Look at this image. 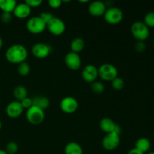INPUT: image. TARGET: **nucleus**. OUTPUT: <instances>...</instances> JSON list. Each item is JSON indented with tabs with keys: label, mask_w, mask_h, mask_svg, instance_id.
Instances as JSON below:
<instances>
[{
	"label": "nucleus",
	"mask_w": 154,
	"mask_h": 154,
	"mask_svg": "<svg viewBox=\"0 0 154 154\" xmlns=\"http://www.w3.org/2000/svg\"><path fill=\"white\" fill-rule=\"evenodd\" d=\"M127 154H144V153H143L142 152L139 151V150H137L136 148H135V147H134L133 149H132V150H129V151L127 153Z\"/></svg>",
	"instance_id": "nucleus-34"
},
{
	"label": "nucleus",
	"mask_w": 154,
	"mask_h": 154,
	"mask_svg": "<svg viewBox=\"0 0 154 154\" xmlns=\"http://www.w3.org/2000/svg\"><path fill=\"white\" fill-rule=\"evenodd\" d=\"M20 102L21 105L23 106V109H29V108H31L32 106H33V102H32V99L29 97H26V99H23Z\"/></svg>",
	"instance_id": "nucleus-29"
},
{
	"label": "nucleus",
	"mask_w": 154,
	"mask_h": 154,
	"mask_svg": "<svg viewBox=\"0 0 154 154\" xmlns=\"http://www.w3.org/2000/svg\"><path fill=\"white\" fill-rule=\"evenodd\" d=\"M2 22L4 23H9L12 20L11 13H7V12H2L0 16Z\"/></svg>",
	"instance_id": "nucleus-30"
},
{
	"label": "nucleus",
	"mask_w": 154,
	"mask_h": 154,
	"mask_svg": "<svg viewBox=\"0 0 154 154\" xmlns=\"http://www.w3.org/2000/svg\"><path fill=\"white\" fill-rule=\"evenodd\" d=\"M120 143V135L117 132H111V133L106 134L104 136L102 139V147L108 151H112L118 147Z\"/></svg>",
	"instance_id": "nucleus-7"
},
{
	"label": "nucleus",
	"mask_w": 154,
	"mask_h": 154,
	"mask_svg": "<svg viewBox=\"0 0 154 154\" xmlns=\"http://www.w3.org/2000/svg\"><path fill=\"white\" fill-rule=\"evenodd\" d=\"M65 63L69 69L78 70L81 66V59L79 54L70 51L65 57Z\"/></svg>",
	"instance_id": "nucleus-13"
},
{
	"label": "nucleus",
	"mask_w": 154,
	"mask_h": 154,
	"mask_svg": "<svg viewBox=\"0 0 154 154\" xmlns=\"http://www.w3.org/2000/svg\"><path fill=\"white\" fill-rule=\"evenodd\" d=\"M147 154H154V152H149V153H147Z\"/></svg>",
	"instance_id": "nucleus-38"
},
{
	"label": "nucleus",
	"mask_w": 154,
	"mask_h": 154,
	"mask_svg": "<svg viewBox=\"0 0 154 154\" xmlns=\"http://www.w3.org/2000/svg\"><path fill=\"white\" fill-rule=\"evenodd\" d=\"M33 105L41 108L43 111L48 109L50 105V100L45 96H35L32 98Z\"/></svg>",
	"instance_id": "nucleus-19"
},
{
	"label": "nucleus",
	"mask_w": 154,
	"mask_h": 154,
	"mask_svg": "<svg viewBox=\"0 0 154 154\" xmlns=\"http://www.w3.org/2000/svg\"><path fill=\"white\" fill-rule=\"evenodd\" d=\"M146 44L144 43V42H137L135 45V49L137 52H144L146 50Z\"/></svg>",
	"instance_id": "nucleus-32"
},
{
	"label": "nucleus",
	"mask_w": 154,
	"mask_h": 154,
	"mask_svg": "<svg viewBox=\"0 0 154 154\" xmlns=\"http://www.w3.org/2000/svg\"><path fill=\"white\" fill-rule=\"evenodd\" d=\"M144 23L148 28H154V11H150L144 16Z\"/></svg>",
	"instance_id": "nucleus-26"
},
{
	"label": "nucleus",
	"mask_w": 154,
	"mask_h": 154,
	"mask_svg": "<svg viewBox=\"0 0 154 154\" xmlns=\"http://www.w3.org/2000/svg\"><path fill=\"white\" fill-rule=\"evenodd\" d=\"M84 46H85V42H84V39L81 38H76L73 39L71 42V51L78 54L84 50Z\"/></svg>",
	"instance_id": "nucleus-21"
},
{
	"label": "nucleus",
	"mask_w": 154,
	"mask_h": 154,
	"mask_svg": "<svg viewBox=\"0 0 154 154\" xmlns=\"http://www.w3.org/2000/svg\"><path fill=\"white\" fill-rule=\"evenodd\" d=\"M5 151L8 154H15L18 151V144L14 141H10L7 144Z\"/></svg>",
	"instance_id": "nucleus-27"
},
{
	"label": "nucleus",
	"mask_w": 154,
	"mask_h": 154,
	"mask_svg": "<svg viewBox=\"0 0 154 154\" xmlns=\"http://www.w3.org/2000/svg\"><path fill=\"white\" fill-rule=\"evenodd\" d=\"M2 45H3V40L1 37H0V50L2 49Z\"/></svg>",
	"instance_id": "nucleus-35"
},
{
	"label": "nucleus",
	"mask_w": 154,
	"mask_h": 154,
	"mask_svg": "<svg viewBox=\"0 0 154 154\" xmlns=\"http://www.w3.org/2000/svg\"><path fill=\"white\" fill-rule=\"evenodd\" d=\"M32 54L38 59H45L50 55L51 48L50 45L45 43H36L32 47Z\"/></svg>",
	"instance_id": "nucleus-11"
},
{
	"label": "nucleus",
	"mask_w": 154,
	"mask_h": 154,
	"mask_svg": "<svg viewBox=\"0 0 154 154\" xmlns=\"http://www.w3.org/2000/svg\"><path fill=\"white\" fill-rule=\"evenodd\" d=\"M104 16V19L111 25L119 24L123 19V12L121 9L117 7H111L107 8Z\"/></svg>",
	"instance_id": "nucleus-6"
},
{
	"label": "nucleus",
	"mask_w": 154,
	"mask_h": 154,
	"mask_svg": "<svg viewBox=\"0 0 154 154\" xmlns=\"http://www.w3.org/2000/svg\"><path fill=\"white\" fill-rule=\"evenodd\" d=\"M60 107L62 111L66 114H73L78 110V102L75 98L72 96H66L61 100Z\"/></svg>",
	"instance_id": "nucleus-9"
},
{
	"label": "nucleus",
	"mask_w": 154,
	"mask_h": 154,
	"mask_svg": "<svg viewBox=\"0 0 154 154\" xmlns=\"http://www.w3.org/2000/svg\"><path fill=\"white\" fill-rule=\"evenodd\" d=\"M99 127H100L101 130L103 131L106 134L114 132L120 135V132H121L120 126L109 117L102 118L99 122Z\"/></svg>",
	"instance_id": "nucleus-10"
},
{
	"label": "nucleus",
	"mask_w": 154,
	"mask_h": 154,
	"mask_svg": "<svg viewBox=\"0 0 154 154\" xmlns=\"http://www.w3.org/2000/svg\"><path fill=\"white\" fill-rule=\"evenodd\" d=\"M32 8L27 5L25 2L17 4L14 10L13 14L17 18L19 19H25L27 18L31 14Z\"/></svg>",
	"instance_id": "nucleus-16"
},
{
	"label": "nucleus",
	"mask_w": 154,
	"mask_h": 154,
	"mask_svg": "<svg viewBox=\"0 0 154 154\" xmlns=\"http://www.w3.org/2000/svg\"><path fill=\"white\" fill-rule=\"evenodd\" d=\"M0 154H8V153H6L5 150H1V149H0Z\"/></svg>",
	"instance_id": "nucleus-36"
},
{
	"label": "nucleus",
	"mask_w": 154,
	"mask_h": 154,
	"mask_svg": "<svg viewBox=\"0 0 154 154\" xmlns=\"http://www.w3.org/2000/svg\"><path fill=\"white\" fill-rule=\"evenodd\" d=\"M153 139H154V132H153Z\"/></svg>",
	"instance_id": "nucleus-39"
},
{
	"label": "nucleus",
	"mask_w": 154,
	"mask_h": 154,
	"mask_svg": "<svg viewBox=\"0 0 154 154\" xmlns=\"http://www.w3.org/2000/svg\"><path fill=\"white\" fill-rule=\"evenodd\" d=\"M14 96L17 101L21 102L23 99L28 97V91L25 87L22 85H18L14 90Z\"/></svg>",
	"instance_id": "nucleus-22"
},
{
	"label": "nucleus",
	"mask_w": 154,
	"mask_h": 154,
	"mask_svg": "<svg viewBox=\"0 0 154 154\" xmlns=\"http://www.w3.org/2000/svg\"><path fill=\"white\" fill-rule=\"evenodd\" d=\"M63 4V2L61 0H50L48 1V5L51 8L54 9H57L60 7Z\"/></svg>",
	"instance_id": "nucleus-33"
},
{
	"label": "nucleus",
	"mask_w": 154,
	"mask_h": 154,
	"mask_svg": "<svg viewBox=\"0 0 154 154\" xmlns=\"http://www.w3.org/2000/svg\"><path fill=\"white\" fill-rule=\"evenodd\" d=\"M1 129H2V122L1 120H0V130H1Z\"/></svg>",
	"instance_id": "nucleus-37"
},
{
	"label": "nucleus",
	"mask_w": 154,
	"mask_h": 154,
	"mask_svg": "<svg viewBox=\"0 0 154 154\" xmlns=\"http://www.w3.org/2000/svg\"><path fill=\"white\" fill-rule=\"evenodd\" d=\"M39 17H40L41 19L45 22V23L46 24V26L47 24H48V23L53 19V18H54V15H53L52 14L49 13V12H46V11H44L42 12V13H41V14L39 15Z\"/></svg>",
	"instance_id": "nucleus-28"
},
{
	"label": "nucleus",
	"mask_w": 154,
	"mask_h": 154,
	"mask_svg": "<svg viewBox=\"0 0 154 154\" xmlns=\"http://www.w3.org/2000/svg\"><path fill=\"white\" fill-rule=\"evenodd\" d=\"M46 24L39 16L32 17L27 20L26 27L29 32L34 35H38L46 29Z\"/></svg>",
	"instance_id": "nucleus-5"
},
{
	"label": "nucleus",
	"mask_w": 154,
	"mask_h": 154,
	"mask_svg": "<svg viewBox=\"0 0 154 154\" xmlns=\"http://www.w3.org/2000/svg\"><path fill=\"white\" fill-rule=\"evenodd\" d=\"M28 51L25 46L16 44L9 47L5 52V59L12 64H20L24 63L28 57Z\"/></svg>",
	"instance_id": "nucleus-1"
},
{
	"label": "nucleus",
	"mask_w": 154,
	"mask_h": 154,
	"mask_svg": "<svg viewBox=\"0 0 154 154\" xmlns=\"http://www.w3.org/2000/svg\"><path fill=\"white\" fill-rule=\"evenodd\" d=\"M65 154H83V148L78 143L69 142L66 145L64 149Z\"/></svg>",
	"instance_id": "nucleus-18"
},
{
	"label": "nucleus",
	"mask_w": 154,
	"mask_h": 154,
	"mask_svg": "<svg viewBox=\"0 0 154 154\" xmlns=\"http://www.w3.org/2000/svg\"><path fill=\"white\" fill-rule=\"evenodd\" d=\"M91 89L93 93L101 94L105 91V85L100 81H94L91 84Z\"/></svg>",
	"instance_id": "nucleus-25"
},
{
	"label": "nucleus",
	"mask_w": 154,
	"mask_h": 154,
	"mask_svg": "<svg viewBox=\"0 0 154 154\" xmlns=\"http://www.w3.org/2000/svg\"><path fill=\"white\" fill-rule=\"evenodd\" d=\"M99 77L106 81H112L118 77V70L117 68L110 63H105L98 68Z\"/></svg>",
	"instance_id": "nucleus-3"
},
{
	"label": "nucleus",
	"mask_w": 154,
	"mask_h": 154,
	"mask_svg": "<svg viewBox=\"0 0 154 154\" xmlns=\"http://www.w3.org/2000/svg\"><path fill=\"white\" fill-rule=\"evenodd\" d=\"M24 2L28 6H29L31 8H38L42 4V0H26Z\"/></svg>",
	"instance_id": "nucleus-31"
},
{
	"label": "nucleus",
	"mask_w": 154,
	"mask_h": 154,
	"mask_svg": "<svg viewBox=\"0 0 154 154\" xmlns=\"http://www.w3.org/2000/svg\"><path fill=\"white\" fill-rule=\"evenodd\" d=\"M150 147H151V144H150V140L148 138L143 137V138H140L137 140L136 142H135V148H136L139 151L142 152L143 153H148Z\"/></svg>",
	"instance_id": "nucleus-17"
},
{
	"label": "nucleus",
	"mask_w": 154,
	"mask_h": 154,
	"mask_svg": "<svg viewBox=\"0 0 154 154\" xmlns=\"http://www.w3.org/2000/svg\"><path fill=\"white\" fill-rule=\"evenodd\" d=\"M23 111V108L21 105L20 102H18V101H13V102H10L5 108V112L7 116L12 119L20 117Z\"/></svg>",
	"instance_id": "nucleus-14"
},
{
	"label": "nucleus",
	"mask_w": 154,
	"mask_h": 154,
	"mask_svg": "<svg viewBox=\"0 0 154 154\" xmlns=\"http://www.w3.org/2000/svg\"><path fill=\"white\" fill-rule=\"evenodd\" d=\"M46 28L50 33L56 36L63 35L66 31V24L64 21L59 17H54L52 20L47 24Z\"/></svg>",
	"instance_id": "nucleus-8"
},
{
	"label": "nucleus",
	"mask_w": 154,
	"mask_h": 154,
	"mask_svg": "<svg viewBox=\"0 0 154 154\" xmlns=\"http://www.w3.org/2000/svg\"><path fill=\"white\" fill-rule=\"evenodd\" d=\"M26 118L27 121L32 125H39L45 120V111L36 106H32L26 110Z\"/></svg>",
	"instance_id": "nucleus-4"
},
{
	"label": "nucleus",
	"mask_w": 154,
	"mask_h": 154,
	"mask_svg": "<svg viewBox=\"0 0 154 154\" xmlns=\"http://www.w3.org/2000/svg\"><path fill=\"white\" fill-rule=\"evenodd\" d=\"M83 80L87 83H93L96 81L97 78L99 77V73H98V68L96 66L92 64L87 65L83 69L82 73H81Z\"/></svg>",
	"instance_id": "nucleus-12"
},
{
	"label": "nucleus",
	"mask_w": 154,
	"mask_h": 154,
	"mask_svg": "<svg viewBox=\"0 0 154 154\" xmlns=\"http://www.w3.org/2000/svg\"><path fill=\"white\" fill-rule=\"evenodd\" d=\"M17 5L15 0H0V9L2 12L13 13Z\"/></svg>",
	"instance_id": "nucleus-20"
},
{
	"label": "nucleus",
	"mask_w": 154,
	"mask_h": 154,
	"mask_svg": "<svg viewBox=\"0 0 154 154\" xmlns=\"http://www.w3.org/2000/svg\"><path fill=\"white\" fill-rule=\"evenodd\" d=\"M17 72L21 76H27L30 72V66L26 62L20 63L18 65Z\"/></svg>",
	"instance_id": "nucleus-24"
},
{
	"label": "nucleus",
	"mask_w": 154,
	"mask_h": 154,
	"mask_svg": "<svg viewBox=\"0 0 154 154\" xmlns=\"http://www.w3.org/2000/svg\"><path fill=\"white\" fill-rule=\"evenodd\" d=\"M131 33L138 42H144L150 36V29L144 22L136 21L131 26Z\"/></svg>",
	"instance_id": "nucleus-2"
},
{
	"label": "nucleus",
	"mask_w": 154,
	"mask_h": 154,
	"mask_svg": "<svg viewBox=\"0 0 154 154\" xmlns=\"http://www.w3.org/2000/svg\"><path fill=\"white\" fill-rule=\"evenodd\" d=\"M111 87L117 91H120L125 87V81L124 80L120 77H117L115 79L111 81Z\"/></svg>",
	"instance_id": "nucleus-23"
},
{
	"label": "nucleus",
	"mask_w": 154,
	"mask_h": 154,
	"mask_svg": "<svg viewBox=\"0 0 154 154\" xmlns=\"http://www.w3.org/2000/svg\"><path fill=\"white\" fill-rule=\"evenodd\" d=\"M107 10L106 5L101 1L92 2L88 6V11L93 17H101L105 14Z\"/></svg>",
	"instance_id": "nucleus-15"
},
{
	"label": "nucleus",
	"mask_w": 154,
	"mask_h": 154,
	"mask_svg": "<svg viewBox=\"0 0 154 154\" xmlns=\"http://www.w3.org/2000/svg\"><path fill=\"white\" fill-rule=\"evenodd\" d=\"M153 45H154V41H153Z\"/></svg>",
	"instance_id": "nucleus-40"
}]
</instances>
